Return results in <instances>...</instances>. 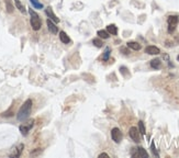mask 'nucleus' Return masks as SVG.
Masks as SVG:
<instances>
[{
  "instance_id": "f257e3e1",
  "label": "nucleus",
  "mask_w": 179,
  "mask_h": 158,
  "mask_svg": "<svg viewBox=\"0 0 179 158\" xmlns=\"http://www.w3.org/2000/svg\"><path fill=\"white\" fill-rule=\"evenodd\" d=\"M32 105H33V102H32L31 99H28L24 103L21 105V108L19 109L18 115H17V119H18L19 121L23 122L30 116V114H31V110H32Z\"/></svg>"
},
{
  "instance_id": "f03ea898",
  "label": "nucleus",
  "mask_w": 179,
  "mask_h": 158,
  "mask_svg": "<svg viewBox=\"0 0 179 158\" xmlns=\"http://www.w3.org/2000/svg\"><path fill=\"white\" fill-rule=\"evenodd\" d=\"M29 13H30V16H31L30 23H31L32 29L34 31H39L41 29V26H42V21H41V19L39 17V14H37L35 11H33L32 9H29Z\"/></svg>"
},
{
  "instance_id": "7ed1b4c3",
  "label": "nucleus",
  "mask_w": 179,
  "mask_h": 158,
  "mask_svg": "<svg viewBox=\"0 0 179 158\" xmlns=\"http://www.w3.org/2000/svg\"><path fill=\"white\" fill-rule=\"evenodd\" d=\"M179 22V17L178 16H169L167 18V24H168V33L172 34L174 33V31L176 30V26Z\"/></svg>"
},
{
  "instance_id": "20e7f679",
  "label": "nucleus",
  "mask_w": 179,
  "mask_h": 158,
  "mask_svg": "<svg viewBox=\"0 0 179 158\" xmlns=\"http://www.w3.org/2000/svg\"><path fill=\"white\" fill-rule=\"evenodd\" d=\"M131 155L132 157H144V158H147L148 157V154L147 152L143 148V147H137V148H132V152H131Z\"/></svg>"
},
{
  "instance_id": "39448f33",
  "label": "nucleus",
  "mask_w": 179,
  "mask_h": 158,
  "mask_svg": "<svg viewBox=\"0 0 179 158\" xmlns=\"http://www.w3.org/2000/svg\"><path fill=\"white\" fill-rule=\"evenodd\" d=\"M33 124H34V120H30L29 122H26V123H23V124H21L20 125V128H19V130H20V132L22 133V135H28V133H29V131L32 128V126H33Z\"/></svg>"
},
{
  "instance_id": "423d86ee",
  "label": "nucleus",
  "mask_w": 179,
  "mask_h": 158,
  "mask_svg": "<svg viewBox=\"0 0 179 158\" xmlns=\"http://www.w3.org/2000/svg\"><path fill=\"white\" fill-rule=\"evenodd\" d=\"M122 136L123 135H122V132L120 131V128H114L111 130V137L116 143H120L122 140Z\"/></svg>"
},
{
  "instance_id": "0eeeda50",
  "label": "nucleus",
  "mask_w": 179,
  "mask_h": 158,
  "mask_svg": "<svg viewBox=\"0 0 179 158\" xmlns=\"http://www.w3.org/2000/svg\"><path fill=\"white\" fill-rule=\"evenodd\" d=\"M129 134H130V137L134 140L135 143H138V142H140V131L137 130V128L132 126V128H130Z\"/></svg>"
},
{
  "instance_id": "6e6552de",
  "label": "nucleus",
  "mask_w": 179,
  "mask_h": 158,
  "mask_svg": "<svg viewBox=\"0 0 179 158\" xmlns=\"http://www.w3.org/2000/svg\"><path fill=\"white\" fill-rule=\"evenodd\" d=\"M45 13H46V16L49 17V20H52L53 22H55V23H58V22H59V19L55 16V13L53 12V9H52L51 7H47V8L45 9Z\"/></svg>"
},
{
  "instance_id": "1a4fd4ad",
  "label": "nucleus",
  "mask_w": 179,
  "mask_h": 158,
  "mask_svg": "<svg viewBox=\"0 0 179 158\" xmlns=\"http://www.w3.org/2000/svg\"><path fill=\"white\" fill-rule=\"evenodd\" d=\"M145 53L149 55H158L161 53V49H158L157 46H154V45H149L145 49Z\"/></svg>"
},
{
  "instance_id": "9d476101",
  "label": "nucleus",
  "mask_w": 179,
  "mask_h": 158,
  "mask_svg": "<svg viewBox=\"0 0 179 158\" xmlns=\"http://www.w3.org/2000/svg\"><path fill=\"white\" fill-rule=\"evenodd\" d=\"M46 24H47L49 31L51 32V33H53V34H57V32H58V29H57V26H56L55 22H53L52 20L47 19V21H46Z\"/></svg>"
},
{
  "instance_id": "9b49d317",
  "label": "nucleus",
  "mask_w": 179,
  "mask_h": 158,
  "mask_svg": "<svg viewBox=\"0 0 179 158\" xmlns=\"http://www.w3.org/2000/svg\"><path fill=\"white\" fill-rule=\"evenodd\" d=\"M23 148H24V145L23 144H20V145H18L14 149H13V153L10 155L11 157H19L20 155H21V153H22V151H23Z\"/></svg>"
},
{
  "instance_id": "f8f14e48",
  "label": "nucleus",
  "mask_w": 179,
  "mask_h": 158,
  "mask_svg": "<svg viewBox=\"0 0 179 158\" xmlns=\"http://www.w3.org/2000/svg\"><path fill=\"white\" fill-rule=\"evenodd\" d=\"M126 46L129 47V49H133V51H140L141 49V44L137 42H134V41H131V42H128L126 43Z\"/></svg>"
},
{
  "instance_id": "ddd939ff",
  "label": "nucleus",
  "mask_w": 179,
  "mask_h": 158,
  "mask_svg": "<svg viewBox=\"0 0 179 158\" xmlns=\"http://www.w3.org/2000/svg\"><path fill=\"white\" fill-rule=\"evenodd\" d=\"M107 32L111 35H117L118 34V28L116 24H109L107 26Z\"/></svg>"
},
{
  "instance_id": "4468645a",
  "label": "nucleus",
  "mask_w": 179,
  "mask_h": 158,
  "mask_svg": "<svg viewBox=\"0 0 179 158\" xmlns=\"http://www.w3.org/2000/svg\"><path fill=\"white\" fill-rule=\"evenodd\" d=\"M59 40H61L64 44L70 43V38L68 37V35L66 34V32H64V31H61V32H59Z\"/></svg>"
},
{
  "instance_id": "2eb2a0df",
  "label": "nucleus",
  "mask_w": 179,
  "mask_h": 158,
  "mask_svg": "<svg viewBox=\"0 0 179 158\" xmlns=\"http://www.w3.org/2000/svg\"><path fill=\"white\" fill-rule=\"evenodd\" d=\"M151 66L153 67L154 69H158V68H161V59H158V58L152 59V61H151Z\"/></svg>"
},
{
  "instance_id": "dca6fc26",
  "label": "nucleus",
  "mask_w": 179,
  "mask_h": 158,
  "mask_svg": "<svg viewBox=\"0 0 179 158\" xmlns=\"http://www.w3.org/2000/svg\"><path fill=\"white\" fill-rule=\"evenodd\" d=\"M110 53H111V49L110 47H105V52H103V55H102V57H101V59L103 61H107L109 59V57H110Z\"/></svg>"
},
{
  "instance_id": "f3484780",
  "label": "nucleus",
  "mask_w": 179,
  "mask_h": 158,
  "mask_svg": "<svg viewBox=\"0 0 179 158\" xmlns=\"http://www.w3.org/2000/svg\"><path fill=\"white\" fill-rule=\"evenodd\" d=\"M14 5H16V7H17V9H19V11H21L22 13L26 12L25 7L21 3V1H20V0H14Z\"/></svg>"
},
{
  "instance_id": "a211bd4d",
  "label": "nucleus",
  "mask_w": 179,
  "mask_h": 158,
  "mask_svg": "<svg viewBox=\"0 0 179 158\" xmlns=\"http://www.w3.org/2000/svg\"><path fill=\"white\" fill-rule=\"evenodd\" d=\"M5 3H6L7 11L9 13H12L13 9H14V7H13V5H12V1H11V0H5Z\"/></svg>"
},
{
  "instance_id": "6ab92c4d",
  "label": "nucleus",
  "mask_w": 179,
  "mask_h": 158,
  "mask_svg": "<svg viewBox=\"0 0 179 158\" xmlns=\"http://www.w3.org/2000/svg\"><path fill=\"white\" fill-rule=\"evenodd\" d=\"M97 34H98L99 37H101V38H103V40H107V38H109V36H110V34L105 30H99L98 32H97Z\"/></svg>"
},
{
  "instance_id": "aec40b11",
  "label": "nucleus",
  "mask_w": 179,
  "mask_h": 158,
  "mask_svg": "<svg viewBox=\"0 0 179 158\" xmlns=\"http://www.w3.org/2000/svg\"><path fill=\"white\" fill-rule=\"evenodd\" d=\"M30 2H31V5L34 7L35 9H42V8H43V5H42L41 2H39L37 0H30Z\"/></svg>"
},
{
  "instance_id": "412c9836",
  "label": "nucleus",
  "mask_w": 179,
  "mask_h": 158,
  "mask_svg": "<svg viewBox=\"0 0 179 158\" xmlns=\"http://www.w3.org/2000/svg\"><path fill=\"white\" fill-rule=\"evenodd\" d=\"M120 73L123 75V77H130V73H129V70H128L126 67L124 66L120 67Z\"/></svg>"
},
{
  "instance_id": "4be33fe9",
  "label": "nucleus",
  "mask_w": 179,
  "mask_h": 158,
  "mask_svg": "<svg viewBox=\"0 0 179 158\" xmlns=\"http://www.w3.org/2000/svg\"><path fill=\"white\" fill-rule=\"evenodd\" d=\"M93 44L96 47H102V45H103V43H102V41L100 38H93Z\"/></svg>"
},
{
  "instance_id": "5701e85b",
  "label": "nucleus",
  "mask_w": 179,
  "mask_h": 158,
  "mask_svg": "<svg viewBox=\"0 0 179 158\" xmlns=\"http://www.w3.org/2000/svg\"><path fill=\"white\" fill-rule=\"evenodd\" d=\"M138 131H140V133L142 134V135H145V126H144V122L143 121H140L138 122Z\"/></svg>"
},
{
  "instance_id": "b1692460",
  "label": "nucleus",
  "mask_w": 179,
  "mask_h": 158,
  "mask_svg": "<svg viewBox=\"0 0 179 158\" xmlns=\"http://www.w3.org/2000/svg\"><path fill=\"white\" fill-rule=\"evenodd\" d=\"M151 148H152V152H153V154H154L155 156H159V154H158V152L156 151V147H155L154 142H152V144H151Z\"/></svg>"
},
{
  "instance_id": "393cba45",
  "label": "nucleus",
  "mask_w": 179,
  "mask_h": 158,
  "mask_svg": "<svg viewBox=\"0 0 179 158\" xmlns=\"http://www.w3.org/2000/svg\"><path fill=\"white\" fill-rule=\"evenodd\" d=\"M120 51H121V52H122L124 55H129V54H130V52L125 49V47H121V49H120Z\"/></svg>"
},
{
  "instance_id": "a878e982",
  "label": "nucleus",
  "mask_w": 179,
  "mask_h": 158,
  "mask_svg": "<svg viewBox=\"0 0 179 158\" xmlns=\"http://www.w3.org/2000/svg\"><path fill=\"white\" fill-rule=\"evenodd\" d=\"M99 157L101 158V157H109V155L108 154H105V153H102V154H100L99 155Z\"/></svg>"
},
{
  "instance_id": "bb28decb",
  "label": "nucleus",
  "mask_w": 179,
  "mask_h": 158,
  "mask_svg": "<svg viewBox=\"0 0 179 158\" xmlns=\"http://www.w3.org/2000/svg\"><path fill=\"white\" fill-rule=\"evenodd\" d=\"M177 61H179V55H178V56H177Z\"/></svg>"
}]
</instances>
